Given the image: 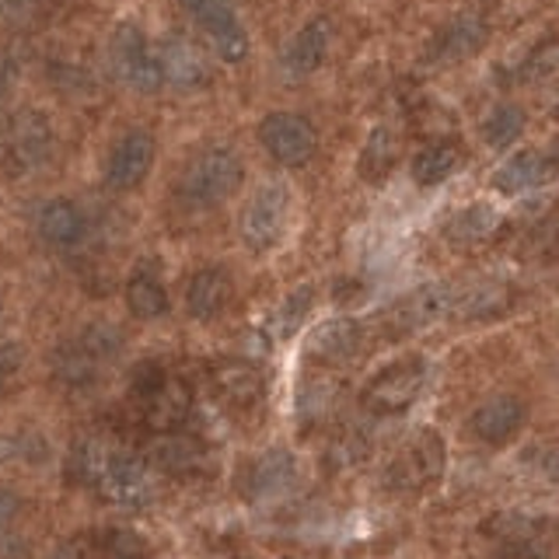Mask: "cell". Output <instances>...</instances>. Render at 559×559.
Segmentation results:
<instances>
[{"label":"cell","instance_id":"cell-28","mask_svg":"<svg viewBox=\"0 0 559 559\" xmlns=\"http://www.w3.org/2000/svg\"><path fill=\"white\" fill-rule=\"evenodd\" d=\"M462 151L451 144V140H437V144H430V147H424L416 157H413V165H409V171H413V182L416 186H441V182H448L454 171L462 168Z\"/></svg>","mask_w":559,"mask_h":559},{"label":"cell","instance_id":"cell-32","mask_svg":"<svg viewBox=\"0 0 559 559\" xmlns=\"http://www.w3.org/2000/svg\"><path fill=\"white\" fill-rule=\"evenodd\" d=\"M109 451L112 448L105 441H98V437H81V441H74V448H70V454H67V479L74 486L92 489Z\"/></svg>","mask_w":559,"mask_h":559},{"label":"cell","instance_id":"cell-2","mask_svg":"<svg viewBox=\"0 0 559 559\" xmlns=\"http://www.w3.org/2000/svg\"><path fill=\"white\" fill-rule=\"evenodd\" d=\"M245 182V162L235 147H206L179 175V200L189 210H214Z\"/></svg>","mask_w":559,"mask_h":559},{"label":"cell","instance_id":"cell-5","mask_svg":"<svg viewBox=\"0 0 559 559\" xmlns=\"http://www.w3.org/2000/svg\"><path fill=\"white\" fill-rule=\"evenodd\" d=\"M430 374V364L427 357H402L384 364L381 371L364 384V406L367 413L374 416H395V413H406L416 395L424 392Z\"/></svg>","mask_w":559,"mask_h":559},{"label":"cell","instance_id":"cell-6","mask_svg":"<svg viewBox=\"0 0 559 559\" xmlns=\"http://www.w3.org/2000/svg\"><path fill=\"white\" fill-rule=\"evenodd\" d=\"M109 67L116 81H122L130 92L154 95L162 84V70H157L154 46L144 35V28L133 22H119L109 35Z\"/></svg>","mask_w":559,"mask_h":559},{"label":"cell","instance_id":"cell-14","mask_svg":"<svg viewBox=\"0 0 559 559\" xmlns=\"http://www.w3.org/2000/svg\"><path fill=\"white\" fill-rule=\"evenodd\" d=\"M489 43V22L486 14L479 11H459L454 17L437 28L433 35V60L437 63H462L468 57H476V52Z\"/></svg>","mask_w":559,"mask_h":559},{"label":"cell","instance_id":"cell-34","mask_svg":"<svg viewBox=\"0 0 559 559\" xmlns=\"http://www.w3.org/2000/svg\"><path fill=\"white\" fill-rule=\"evenodd\" d=\"M311 301H314V290H311L308 284H301L297 290H290V294L284 297V305L276 308V322H273L276 336H294V332L305 325L308 311H311Z\"/></svg>","mask_w":559,"mask_h":559},{"label":"cell","instance_id":"cell-4","mask_svg":"<svg viewBox=\"0 0 559 559\" xmlns=\"http://www.w3.org/2000/svg\"><path fill=\"white\" fill-rule=\"evenodd\" d=\"M290 221V189L284 182H266L255 189V197L241 206L238 217V235L245 241V249L255 255L273 252L287 235Z\"/></svg>","mask_w":559,"mask_h":559},{"label":"cell","instance_id":"cell-40","mask_svg":"<svg viewBox=\"0 0 559 559\" xmlns=\"http://www.w3.org/2000/svg\"><path fill=\"white\" fill-rule=\"evenodd\" d=\"M14 81H17V67L8 52H0V105H4L8 95L14 92Z\"/></svg>","mask_w":559,"mask_h":559},{"label":"cell","instance_id":"cell-9","mask_svg":"<svg viewBox=\"0 0 559 559\" xmlns=\"http://www.w3.org/2000/svg\"><path fill=\"white\" fill-rule=\"evenodd\" d=\"M186 14L203 28L214 57L224 63L249 60V32H245L241 17L235 11V0H182Z\"/></svg>","mask_w":559,"mask_h":559},{"label":"cell","instance_id":"cell-41","mask_svg":"<svg viewBox=\"0 0 559 559\" xmlns=\"http://www.w3.org/2000/svg\"><path fill=\"white\" fill-rule=\"evenodd\" d=\"M0 329H4V308H0Z\"/></svg>","mask_w":559,"mask_h":559},{"label":"cell","instance_id":"cell-16","mask_svg":"<svg viewBox=\"0 0 559 559\" xmlns=\"http://www.w3.org/2000/svg\"><path fill=\"white\" fill-rule=\"evenodd\" d=\"M147 465L165 472V476H197L206 465V448L200 437L182 433L179 427L171 430H157V437L147 444Z\"/></svg>","mask_w":559,"mask_h":559},{"label":"cell","instance_id":"cell-35","mask_svg":"<svg viewBox=\"0 0 559 559\" xmlns=\"http://www.w3.org/2000/svg\"><path fill=\"white\" fill-rule=\"evenodd\" d=\"M25 384V349L22 343H0V402L14 399V392Z\"/></svg>","mask_w":559,"mask_h":559},{"label":"cell","instance_id":"cell-20","mask_svg":"<svg viewBox=\"0 0 559 559\" xmlns=\"http://www.w3.org/2000/svg\"><path fill=\"white\" fill-rule=\"evenodd\" d=\"M35 231H39V238L49 245V249H74V245L84 241L87 235V217L84 210L74 203V200H49L43 203V210L35 214Z\"/></svg>","mask_w":559,"mask_h":559},{"label":"cell","instance_id":"cell-3","mask_svg":"<svg viewBox=\"0 0 559 559\" xmlns=\"http://www.w3.org/2000/svg\"><path fill=\"white\" fill-rule=\"evenodd\" d=\"M57 133L39 109H22L0 122V165L11 175H32L52 162Z\"/></svg>","mask_w":559,"mask_h":559},{"label":"cell","instance_id":"cell-12","mask_svg":"<svg viewBox=\"0 0 559 559\" xmlns=\"http://www.w3.org/2000/svg\"><path fill=\"white\" fill-rule=\"evenodd\" d=\"M524 424H528V406L511 392H497L472 409L468 433L472 441H479L486 448H507L524 430Z\"/></svg>","mask_w":559,"mask_h":559},{"label":"cell","instance_id":"cell-10","mask_svg":"<svg viewBox=\"0 0 559 559\" xmlns=\"http://www.w3.org/2000/svg\"><path fill=\"white\" fill-rule=\"evenodd\" d=\"M259 144L276 165L305 168L314 157V151H319V133L297 112H270L259 122Z\"/></svg>","mask_w":559,"mask_h":559},{"label":"cell","instance_id":"cell-25","mask_svg":"<svg viewBox=\"0 0 559 559\" xmlns=\"http://www.w3.org/2000/svg\"><path fill=\"white\" fill-rule=\"evenodd\" d=\"M357 349H360V325L354 319H329L308 340V354L322 364H346Z\"/></svg>","mask_w":559,"mask_h":559},{"label":"cell","instance_id":"cell-30","mask_svg":"<svg viewBox=\"0 0 559 559\" xmlns=\"http://www.w3.org/2000/svg\"><path fill=\"white\" fill-rule=\"evenodd\" d=\"M524 130H528V116L514 102H497L483 119V140L493 151H507L511 144H518Z\"/></svg>","mask_w":559,"mask_h":559},{"label":"cell","instance_id":"cell-33","mask_svg":"<svg viewBox=\"0 0 559 559\" xmlns=\"http://www.w3.org/2000/svg\"><path fill=\"white\" fill-rule=\"evenodd\" d=\"M395 157H399V147H395V136L389 130H374L367 136V144L360 151V179L364 182H381L384 175L395 168Z\"/></svg>","mask_w":559,"mask_h":559},{"label":"cell","instance_id":"cell-1","mask_svg":"<svg viewBox=\"0 0 559 559\" xmlns=\"http://www.w3.org/2000/svg\"><path fill=\"white\" fill-rule=\"evenodd\" d=\"M127 340L122 332L109 322H92L84 325L78 336H70L63 346L52 349V360H49V371L52 381L63 384L70 392H81V389H92V384L105 374L119 354Z\"/></svg>","mask_w":559,"mask_h":559},{"label":"cell","instance_id":"cell-22","mask_svg":"<svg viewBox=\"0 0 559 559\" xmlns=\"http://www.w3.org/2000/svg\"><path fill=\"white\" fill-rule=\"evenodd\" d=\"M210 381H214V392L221 395V402H227L231 409H252L255 402L266 392V381H262V371L249 360H221L210 371Z\"/></svg>","mask_w":559,"mask_h":559},{"label":"cell","instance_id":"cell-21","mask_svg":"<svg viewBox=\"0 0 559 559\" xmlns=\"http://www.w3.org/2000/svg\"><path fill=\"white\" fill-rule=\"evenodd\" d=\"M500 227H503V217L497 206L472 203L459 210V214H451V221L444 224V241L462 252H476L500 235Z\"/></svg>","mask_w":559,"mask_h":559},{"label":"cell","instance_id":"cell-8","mask_svg":"<svg viewBox=\"0 0 559 559\" xmlns=\"http://www.w3.org/2000/svg\"><path fill=\"white\" fill-rule=\"evenodd\" d=\"M133 395L140 399V416L154 430H171L179 427L192 409V392L179 374L157 371L147 364V371H140Z\"/></svg>","mask_w":559,"mask_h":559},{"label":"cell","instance_id":"cell-27","mask_svg":"<svg viewBox=\"0 0 559 559\" xmlns=\"http://www.w3.org/2000/svg\"><path fill=\"white\" fill-rule=\"evenodd\" d=\"M127 308L136 314V319L144 322H154V319H165L168 314V290L162 284V276H157L151 266H140L130 273L127 280Z\"/></svg>","mask_w":559,"mask_h":559},{"label":"cell","instance_id":"cell-11","mask_svg":"<svg viewBox=\"0 0 559 559\" xmlns=\"http://www.w3.org/2000/svg\"><path fill=\"white\" fill-rule=\"evenodd\" d=\"M441 476H444V441L433 430L413 437L389 465V486L402 489V493H424Z\"/></svg>","mask_w":559,"mask_h":559},{"label":"cell","instance_id":"cell-24","mask_svg":"<svg viewBox=\"0 0 559 559\" xmlns=\"http://www.w3.org/2000/svg\"><path fill=\"white\" fill-rule=\"evenodd\" d=\"M329 46H332V25L329 17H311V22L301 25V32L294 35V43L284 52V70L290 78H308L314 74L325 57H329Z\"/></svg>","mask_w":559,"mask_h":559},{"label":"cell","instance_id":"cell-13","mask_svg":"<svg viewBox=\"0 0 559 559\" xmlns=\"http://www.w3.org/2000/svg\"><path fill=\"white\" fill-rule=\"evenodd\" d=\"M154 157H157V144L151 130L122 133L112 144L109 157H105V186L116 192H133L151 175Z\"/></svg>","mask_w":559,"mask_h":559},{"label":"cell","instance_id":"cell-26","mask_svg":"<svg viewBox=\"0 0 559 559\" xmlns=\"http://www.w3.org/2000/svg\"><path fill=\"white\" fill-rule=\"evenodd\" d=\"M542 521L532 518H521V514H497L493 521L486 524V532L493 542H500V549L507 556H546L549 549L542 546V535L538 532Z\"/></svg>","mask_w":559,"mask_h":559},{"label":"cell","instance_id":"cell-39","mask_svg":"<svg viewBox=\"0 0 559 559\" xmlns=\"http://www.w3.org/2000/svg\"><path fill=\"white\" fill-rule=\"evenodd\" d=\"M46 4V0H0V17H28Z\"/></svg>","mask_w":559,"mask_h":559},{"label":"cell","instance_id":"cell-15","mask_svg":"<svg viewBox=\"0 0 559 559\" xmlns=\"http://www.w3.org/2000/svg\"><path fill=\"white\" fill-rule=\"evenodd\" d=\"M556 179V154L546 147H528L511 154L493 175V189L503 197H521V192H535Z\"/></svg>","mask_w":559,"mask_h":559},{"label":"cell","instance_id":"cell-7","mask_svg":"<svg viewBox=\"0 0 559 559\" xmlns=\"http://www.w3.org/2000/svg\"><path fill=\"white\" fill-rule=\"evenodd\" d=\"M95 493L112 503V507H127V511H144L157 497V479L144 459H133V454H119L109 451L105 454V465L95 479Z\"/></svg>","mask_w":559,"mask_h":559},{"label":"cell","instance_id":"cell-36","mask_svg":"<svg viewBox=\"0 0 559 559\" xmlns=\"http://www.w3.org/2000/svg\"><path fill=\"white\" fill-rule=\"evenodd\" d=\"M46 459V444L35 433H8L0 437V468L14 462H35Z\"/></svg>","mask_w":559,"mask_h":559},{"label":"cell","instance_id":"cell-29","mask_svg":"<svg viewBox=\"0 0 559 559\" xmlns=\"http://www.w3.org/2000/svg\"><path fill=\"white\" fill-rule=\"evenodd\" d=\"M448 311H451V287L448 284H427V287L413 290L395 314H399L402 325L424 329V325H433L437 319H444Z\"/></svg>","mask_w":559,"mask_h":559},{"label":"cell","instance_id":"cell-23","mask_svg":"<svg viewBox=\"0 0 559 559\" xmlns=\"http://www.w3.org/2000/svg\"><path fill=\"white\" fill-rule=\"evenodd\" d=\"M231 301V273L221 266H203L186 284V314L197 322H210Z\"/></svg>","mask_w":559,"mask_h":559},{"label":"cell","instance_id":"cell-17","mask_svg":"<svg viewBox=\"0 0 559 559\" xmlns=\"http://www.w3.org/2000/svg\"><path fill=\"white\" fill-rule=\"evenodd\" d=\"M297 483V459L290 448H266L245 472V497L276 500L290 493Z\"/></svg>","mask_w":559,"mask_h":559},{"label":"cell","instance_id":"cell-19","mask_svg":"<svg viewBox=\"0 0 559 559\" xmlns=\"http://www.w3.org/2000/svg\"><path fill=\"white\" fill-rule=\"evenodd\" d=\"M514 305V290L500 284V280H476L468 287H451V311L454 319L462 322H486L497 319V314L511 311Z\"/></svg>","mask_w":559,"mask_h":559},{"label":"cell","instance_id":"cell-18","mask_svg":"<svg viewBox=\"0 0 559 559\" xmlns=\"http://www.w3.org/2000/svg\"><path fill=\"white\" fill-rule=\"evenodd\" d=\"M157 70H162V84L179 87V92H200L210 84V67L203 52L189 39H165L154 49Z\"/></svg>","mask_w":559,"mask_h":559},{"label":"cell","instance_id":"cell-31","mask_svg":"<svg viewBox=\"0 0 559 559\" xmlns=\"http://www.w3.org/2000/svg\"><path fill=\"white\" fill-rule=\"evenodd\" d=\"M84 542H63L60 552L70 556H87V552H102V556H133V552H144V542H140L133 532H122V528H102V532H81Z\"/></svg>","mask_w":559,"mask_h":559},{"label":"cell","instance_id":"cell-37","mask_svg":"<svg viewBox=\"0 0 559 559\" xmlns=\"http://www.w3.org/2000/svg\"><path fill=\"white\" fill-rule=\"evenodd\" d=\"M556 70V39H546L542 46L532 49V57L521 63V78L524 81H542Z\"/></svg>","mask_w":559,"mask_h":559},{"label":"cell","instance_id":"cell-38","mask_svg":"<svg viewBox=\"0 0 559 559\" xmlns=\"http://www.w3.org/2000/svg\"><path fill=\"white\" fill-rule=\"evenodd\" d=\"M17 514H22V500H17V493H11V489L0 486V532L11 528Z\"/></svg>","mask_w":559,"mask_h":559}]
</instances>
